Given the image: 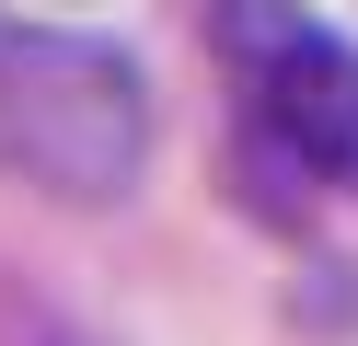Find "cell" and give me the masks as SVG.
<instances>
[{
  "label": "cell",
  "instance_id": "cell-1",
  "mask_svg": "<svg viewBox=\"0 0 358 346\" xmlns=\"http://www.w3.org/2000/svg\"><path fill=\"white\" fill-rule=\"evenodd\" d=\"M150 161V81L104 35H58V23L0 12V173H24L58 208L127 196Z\"/></svg>",
  "mask_w": 358,
  "mask_h": 346
},
{
  "label": "cell",
  "instance_id": "cell-2",
  "mask_svg": "<svg viewBox=\"0 0 358 346\" xmlns=\"http://www.w3.org/2000/svg\"><path fill=\"white\" fill-rule=\"evenodd\" d=\"M208 46L243 81V138L266 173L358 196V46L301 0H208Z\"/></svg>",
  "mask_w": 358,
  "mask_h": 346
},
{
  "label": "cell",
  "instance_id": "cell-3",
  "mask_svg": "<svg viewBox=\"0 0 358 346\" xmlns=\"http://www.w3.org/2000/svg\"><path fill=\"white\" fill-rule=\"evenodd\" d=\"M24 346H104V335H70V323H24Z\"/></svg>",
  "mask_w": 358,
  "mask_h": 346
}]
</instances>
